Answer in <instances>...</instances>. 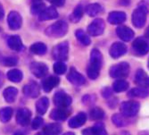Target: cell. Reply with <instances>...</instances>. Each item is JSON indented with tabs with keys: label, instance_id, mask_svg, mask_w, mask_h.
Wrapping results in <instances>:
<instances>
[{
	"label": "cell",
	"instance_id": "4dcf8cb0",
	"mask_svg": "<svg viewBox=\"0 0 149 135\" xmlns=\"http://www.w3.org/2000/svg\"><path fill=\"white\" fill-rule=\"evenodd\" d=\"M6 76H7V79L9 80H11L12 83H20L23 78V74H22V71H20L18 69L10 70L7 73Z\"/></svg>",
	"mask_w": 149,
	"mask_h": 135
},
{
	"label": "cell",
	"instance_id": "9c48e42d",
	"mask_svg": "<svg viewBox=\"0 0 149 135\" xmlns=\"http://www.w3.org/2000/svg\"><path fill=\"white\" fill-rule=\"evenodd\" d=\"M104 22L102 19H96L94 20L88 27V32L89 35L93 37H97L104 33Z\"/></svg>",
	"mask_w": 149,
	"mask_h": 135
},
{
	"label": "cell",
	"instance_id": "4fadbf2b",
	"mask_svg": "<svg viewBox=\"0 0 149 135\" xmlns=\"http://www.w3.org/2000/svg\"><path fill=\"white\" fill-rule=\"evenodd\" d=\"M127 51H128V48L125 44L121 42H115L111 46L109 53L113 58L117 59L121 56H123L124 54H126Z\"/></svg>",
	"mask_w": 149,
	"mask_h": 135
},
{
	"label": "cell",
	"instance_id": "4316f807",
	"mask_svg": "<svg viewBox=\"0 0 149 135\" xmlns=\"http://www.w3.org/2000/svg\"><path fill=\"white\" fill-rule=\"evenodd\" d=\"M128 95L130 98H146L149 95V91L146 90V88H134L130 90Z\"/></svg>",
	"mask_w": 149,
	"mask_h": 135
},
{
	"label": "cell",
	"instance_id": "2e32d148",
	"mask_svg": "<svg viewBox=\"0 0 149 135\" xmlns=\"http://www.w3.org/2000/svg\"><path fill=\"white\" fill-rule=\"evenodd\" d=\"M116 33L118 37L123 40V41H130L134 37V31L127 26H120L116 29Z\"/></svg>",
	"mask_w": 149,
	"mask_h": 135
},
{
	"label": "cell",
	"instance_id": "52a82bcc",
	"mask_svg": "<svg viewBox=\"0 0 149 135\" xmlns=\"http://www.w3.org/2000/svg\"><path fill=\"white\" fill-rule=\"evenodd\" d=\"M132 49L138 56H145L149 52V41L146 38H137L132 43Z\"/></svg>",
	"mask_w": 149,
	"mask_h": 135
},
{
	"label": "cell",
	"instance_id": "7402d4cb",
	"mask_svg": "<svg viewBox=\"0 0 149 135\" xmlns=\"http://www.w3.org/2000/svg\"><path fill=\"white\" fill-rule=\"evenodd\" d=\"M135 83L143 88H149V76L144 70L139 69L135 75Z\"/></svg>",
	"mask_w": 149,
	"mask_h": 135
},
{
	"label": "cell",
	"instance_id": "30bf717a",
	"mask_svg": "<svg viewBox=\"0 0 149 135\" xmlns=\"http://www.w3.org/2000/svg\"><path fill=\"white\" fill-rule=\"evenodd\" d=\"M7 22L11 30H19L22 24V18L19 13L12 11L7 16Z\"/></svg>",
	"mask_w": 149,
	"mask_h": 135
},
{
	"label": "cell",
	"instance_id": "5b68a950",
	"mask_svg": "<svg viewBox=\"0 0 149 135\" xmlns=\"http://www.w3.org/2000/svg\"><path fill=\"white\" fill-rule=\"evenodd\" d=\"M110 76L112 78H125L130 73V64L126 62H121L113 65L110 68Z\"/></svg>",
	"mask_w": 149,
	"mask_h": 135
},
{
	"label": "cell",
	"instance_id": "9a60e30c",
	"mask_svg": "<svg viewBox=\"0 0 149 135\" xmlns=\"http://www.w3.org/2000/svg\"><path fill=\"white\" fill-rule=\"evenodd\" d=\"M23 93L24 95L29 98H37L39 95V86L36 82L31 80L30 83L24 85L23 87Z\"/></svg>",
	"mask_w": 149,
	"mask_h": 135
},
{
	"label": "cell",
	"instance_id": "ee69618b",
	"mask_svg": "<svg viewBox=\"0 0 149 135\" xmlns=\"http://www.w3.org/2000/svg\"><path fill=\"white\" fill-rule=\"evenodd\" d=\"M4 16H5V11H4L2 4L0 3V20H2L4 18Z\"/></svg>",
	"mask_w": 149,
	"mask_h": 135
},
{
	"label": "cell",
	"instance_id": "d6a6232c",
	"mask_svg": "<svg viewBox=\"0 0 149 135\" xmlns=\"http://www.w3.org/2000/svg\"><path fill=\"white\" fill-rule=\"evenodd\" d=\"M62 132V125L59 124H49L46 125L43 129V133L45 134H59Z\"/></svg>",
	"mask_w": 149,
	"mask_h": 135
},
{
	"label": "cell",
	"instance_id": "ab89813d",
	"mask_svg": "<svg viewBox=\"0 0 149 135\" xmlns=\"http://www.w3.org/2000/svg\"><path fill=\"white\" fill-rule=\"evenodd\" d=\"M1 63L5 66H13L18 64V58L15 57H6L1 60Z\"/></svg>",
	"mask_w": 149,
	"mask_h": 135
},
{
	"label": "cell",
	"instance_id": "7dc6e473",
	"mask_svg": "<svg viewBox=\"0 0 149 135\" xmlns=\"http://www.w3.org/2000/svg\"><path fill=\"white\" fill-rule=\"evenodd\" d=\"M38 1H42V0H31V3H35V2H38Z\"/></svg>",
	"mask_w": 149,
	"mask_h": 135
},
{
	"label": "cell",
	"instance_id": "b9f144b4",
	"mask_svg": "<svg viewBox=\"0 0 149 135\" xmlns=\"http://www.w3.org/2000/svg\"><path fill=\"white\" fill-rule=\"evenodd\" d=\"M112 94H113V91L110 88H104L103 90H102V95L104 99H108V98H110L112 96Z\"/></svg>",
	"mask_w": 149,
	"mask_h": 135
},
{
	"label": "cell",
	"instance_id": "74e56055",
	"mask_svg": "<svg viewBox=\"0 0 149 135\" xmlns=\"http://www.w3.org/2000/svg\"><path fill=\"white\" fill-rule=\"evenodd\" d=\"M53 68H54V72H55L56 74L61 75V74L65 73V72L67 70V66L63 63V61H57L56 63L54 64Z\"/></svg>",
	"mask_w": 149,
	"mask_h": 135
},
{
	"label": "cell",
	"instance_id": "d590c367",
	"mask_svg": "<svg viewBox=\"0 0 149 135\" xmlns=\"http://www.w3.org/2000/svg\"><path fill=\"white\" fill-rule=\"evenodd\" d=\"M13 115V109L11 107H4L0 109V121L2 123H7Z\"/></svg>",
	"mask_w": 149,
	"mask_h": 135
},
{
	"label": "cell",
	"instance_id": "7a4b0ae2",
	"mask_svg": "<svg viewBox=\"0 0 149 135\" xmlns=\"http://www.w3.org/2000/svg\"><path fill=\"white\" fill-rule=\"evenodd\" d=\"M68 31V24L65 21L60 20L48 26L45 33L51 38H62Z\"/></svg>",
	"mask_w": 149,
	"mask_h": 135
},
{
	"label": "cell",
	"instance_id": "8992f818",
	"mask_svg": "<svg viewBox=\"0 0 149 135\" xmlns=\"http://www.w3.org/2000/svg\"><path fill=\"white\" fill-rule=\"evenodd\" d=\"M68 55H69V43L67 41L58 44L56 47L54 48L52 52V56L54 59H56L57 61L67 60Z\"/></svg>",
	"mask_w": 149,
	"mask_h": 135
},
{
	"label": "cell",
	"instance_id": "44dd1931",
	"mask_svg": "<svg viewBox=\"0 0 149 135\" xmlns=\"http://www.w3.org/2000/svg\"><path fill=\"white\" fill-rule=\"evenodd\" d=\"M60 83V79L56 76H49L42 80V89L45 92H50Z\"/></svg>",
	"mask_w": 149,
	"mask_h": 135
},
{
	"label": "cell",
	"instance_id": "7bdbcfd3",
	"mask_svg": "<svg viewBox=\"0 0 149 135\" xmlns=\"http://www.w3.org/2000/svg\"><path fill=\"white\" fill-rule=\"evenodd\" d=\"M47 1H48L50 4H52L53 6H63L65 3V0H47Z\"/></svg>",
	"mask_w": 149,
	"mask_h": 135
},
{
	"label": "cell",
	"instance_id": "836d02e7",
	"mask_svg": "<svg viewBox=\"0 0 149 135\" xmlns=\"http://www.w3.org/2000/svg\"><path fill=\"white\" fill-rule=\"evenodd\" d=\"M126 118H128V117L124 116L123 114H115L112 116V121L116 126L123 127V126L128 125V122H127Z\"/></svg>",
	"mask_w": 149,
	"mask_h": 135
},
{
	"label": "cell",
	"instance_id": "e575fe53",
	"mask_svg": "<svg viewBox=\"0 0 149 135\" xmlns=\"http://www.w3.org/2000/svg\"><path fill=\"white\" fill-rule=\"evenodd\" d=\"M84 13V9L81 6H78L72 12V13L70 15V20L72 22H78L79 20L82 18Z\"/></svg>",
	"mask_w": 149,
	"mask_h": 135
},
{
	"label": "cell",
	"instance_id": "277c9868",
	"mask_svg": "<svg viewBox=\"0 0 149 135\" xmlns=\"http://www.w3.org/2000/svg\"><path fill=\"white\" fill-rule=\"evenodd\" d=\"M140 108V104L137 101L129 100L120 104V114H123L126 117H133L137 115Z\"/></svg>",
	"mask_w": 149,
	"mask_h": 135
},
{
	"label": "cell",
	"instance_id": "d4e9b609",
	"mask_svg": "<svg viewBox=\"0 0 149 135\" xmlns=\"http://www.w3.org/2000/svg\"><path fill=\"white\" fill-rule=\"evenodd\" d=\"M49 106V99L47 97H42L36 102L37 112L40 115H45Z\"/></svg>",
	"mask_w": 149,
	"mask_h": 135
},
{
	"label": "cell",
	"instance_id": "cb8c5ba5",
	"mask_svg": "<svg viewBox=\"0 0 149 135\" xmlns=\"http://www.w3.org/2000/svg\"><path fill=\"white\" fill-rule=\"evenodd\" d=\"M18 94V90L15 87H8L6 88L4 92H3V96L5 100L7 103H13L15 101V99L17 97Z\"/></svg>",
	"mask_w": 149,
	"mask_h": 135
},
{
	"label": "cell",
	"instance_id": "ac0fdd59",
	"mask_svg": "<svg viewBox=\"0 0 149 135\" xmlns=\"http://www.w3.org/2000/svg\"><path fill=\"white\" fill-rule=\"evenodd\" d=\"M70 115V110L67 107H57L53 109L50 113V118L55 121H63Z\"/></svg>",
	"mask_w": 149,
	"mask_h": 135
},
{
	"label": "cell",
	"instance_id": "ba28073f",
	"mask_svg": "<svg viewBox=\"0 0 149 135\" xmlns=\"http://www.w3.org/2000/svg\"><path fill=\"white\" fill-rule=\"evenodd\" d=\"M72 102L71 96L64 91H57L54 95V104L57 107H68Z\"/></svg>",
	"mask_w": 149,
	"mask_h": 135
},
{
	"label": "cell",
	"instance_id": "1f68e13d",
	"mask_svg": "<svg viewBox=\"0 0 149 135\" xmlns=\"http://www.w3.org/2000/svg\"><path fill=\"white\" fill-rule=\"evenodd\" d=\"M75 36L76 38L79 40V42L83 46H88L91 42L90 38L83 30H77L75 32Z\"/></svg>",
	"mask_w": 149,
	"mask_h": 135
},
{
	"label": "cell",
	"instance_id": "7c38bea8",
	"mask_svg": "<svg viewBox=\"0 0 149 135\" xmlns=\"http://www.w3.org/2000/svg\"><path fill=\"white\" fill-rule=\"evenodd\" d=\"M67 80L75 86H81L86 83L85 77L79 72H77L76 69L73 68V67H72L68 75H67Z\"/></svg>",
	"mask_w": 149,
	"mask_h": 135
},
{
	"label": "cell",
	"instance_id": "8fae6325",
	"mask_svg": "<svg viewBox=\"0 0 149 135\" xmlns=\"http://www.w3.org/2000/svg\"><path fill=\"white\" fill-rule=\"evenodd\" d=\"M31 112L28 108L22 107V108L18 109L16 114V122L18 125L21 126H27L31 122Z\"/></svg>",
	"mask_w": 149,
	"mask_h": 135
},
{
	"label": "cell",
	"instance_id": "60d3db41",
	"mask_svg": "<svg viewBox=\"0 0 149 135\" xmlns=\"http://www.w3.org/2000/svg\"><path fill=\"white\" fill-rule=\"evenodd\" d=\"M44 125V120L41 117H36L31 123V127L33 130H38L39 128H41L42 125Z\"/></svg>",
	"mask_w": 149,
	"mask_h": 135
},
{
	"label": "cell",
	"instance_id": "5bb4252c",
	"mask_svg": "<svg viewBox=\"0 0 149 135\" xmlns=\"http://www.w3.org/2000/svg\"><path fill=\"white\" fill-rule=\"evenodd\" d=\"M30 69L34 76L37 78H42L44 77L48 71V68L46 64L44 63H39V62H33L31 66Z\"/></svg>",
	"mask_w": 149,
	"mask_h": 135
},
{
	"label": "cell",
	"instance_id": "8d00e7d4",
	"mask_svg": "<svg viewBox=\"0 0 149 135\" xmlns=\"http://www.w3.org/2000/svg\"><path fill=\"white\" fill-rule=\"evenodd\" d=\"M89 116L92 120L101 121L104 117V112L101 108H99V107H94V108L90 110Z\"/></svg>",
	"mask_w": 149,
	"mask_h": 135
},
{
	"label": "cell",
	"instance_id": "f6af8a7d",
	"mask_svg": "<svg viewBox=\"0 0 149 135\" xmlns=\"http://www.w3.org/2000/svg\"><path fill=\"white\" fill-rule=\"evenodd\" d=\"M3 83H4V76H3V73L0 72V88L2 87Z\"/></svg>",
	"mask_w": 149,
	"mask_h": 135
},
{
	"label": "cell",
	"instance_id": "6da1fadb",
	"mask_svg": "<svg viewBox=\"0 0 149 135\" xmlns=\"http://www.w3.org/2000/svg\"><path fill=\"white\" fill-rule=\"evenodd\" d=\"M102 64H103L102 53L97 48L92 49L90 53L89 64L88 66V70H87L88 78H90L91 80H97V77L99 76Z\"/></svg>",
	"mask_w": 149,
	"mask_h": 135
},
{
	"label": "cell",
	"instance_id": "ffe728a7",
	"mask_svg": "<svg viewBox=\"0 0 149 135\" xmlns=\"http://www.w3.org/2000/svg\"><path fill=\"white\" fill-rule=\"evenodd\" d=\"M86 121H87V115L83 112H80L70 119L68 125H69V127H71L72 129H76V128L81 127L83 125H85Z\"/></svg>",
	"mask_w": 149,
	"mask_h": 135
},
{
	"label": "cell",
	"instance_id": "f35d334b",
	"mask_svg": "<svg viewBox=\"0 0 149 135\" xmlns=\"http://www.w3.org/2000/svg\"><path fill=\"white\" fill-rule=\"evenodd\" d=\"M45 5L42 1H38L35 3H31V12L32 15H39L44 9H45Z\"/></svg>",
	"mask_w": 149,
	"mask_h": 135
},
{
	"label": "cell",
	"instance_id": "3957f363",
	"mask_svg": "<svg viewBox=\"0 0 149 135\" xmlns=\"http://www.w3.org/2000/svg\"><path fill=\"white\" fill-rule=\"evenodd\" d=\"M147 7L146 6H139L133 11L132 13V23L136 28H142L146 24V16H147Z\"/></svg>",
	"mask_w": 149,
	"mask_h": 135
},
{
	"label": "cell",
	"instance_id": "83f0119b",
	"mask_svg": "<svg viewBox=\"0 0 149 135\" xmlns=\"http://www.w3.org/2000/svg\"><path fill=\"white\" fill-rule=\"evenodd\" d=\"M30 50H31V52L32 54H35V55L42 56V55H45V54L47 53V48L42 42H37V43H34V44H32L31 46Z\"/></svg>",
	"mask_w": 149,
	"mask_h": 135
},
{
	"label": "cell",
	"instance_id": "d6986e66",
	"mask_svg": "<svg viewBox=\"0 0 149 135\" xmlns=\"http://www.w3.org/2000/svg\"><path fill=\"white\" fill-rule=\"evenodd\" d=\"M57 17H58V13H57L56 9L53 6L46 7L38 15V19L41 22L48 21V20H54V19H56Z\"/></svg>",
	"mask_w": 149,
	"mask_h": 135
},
{
	"label": "cell",
	"instance_id": "e0dca14e",
	"mask_svg": "<svg viewBox=\"0 0 149 135\" xmlns=\"http://www.w3.org/2000/svg\"><path fill=\"white\" fill-rule=\"evenodd\" d=\"M127 19V15L124 12H119V11H114L109 13L108 15L107 21L111 24H121L123 23Z\"/></svg>",
	"mask_w": 149,
	"mask_h": 135
},
{
	"label": "cell",
	"instance_id": "f1b7e54d",
	"mask_svg": "<svg viewBox=\"0 0 149 135\" xmlns=\"http://www.w3.org/2000/svg\"><path fill=\"white\" fill-rule=\"evenodd\" d=\"M82 133L83 134H106V131L104 129V126L103 124L99 123V124H97L95 126L93 127H90L87 130H84L82 131Z\"/></svg>",
	"mask_w": 149,
	"mask_h": 135
},
{
	"label": "cell",
	"instance_id": "603a6c76",
	"mask_svg": "<svg viewBox=\"0 0 149 135\" xmlns=\"http://www.w3.org/2000/svg\"><path fill=\"white\" fill-rule=\"evenodd\" d=\"M7 45L8 47L17 52H20L23 49V45L22 42V39L19 36L17 35H13L7 38Z\"/></svg>",
	"mask_w": 149,
	"mask_h": 135
},
{
	"label": "cell",
	"instance_id": "c3c4849f",
	"mask_svg": "<svg viewBox=\"0 0 149 135\" xmlns=\"http://www.w3.org/2000/svg\"><path fill=\"white\" fill-rule=\"evenodd\" d=\"M147 67H148V69H149V58H148V61H147Z\"/></svg>",
	"mask_w": 149,
	"mask_h": 135
},
{
	"label": "cell",
	"instance_id": "f546056e",
	"mask_svg": "<svg viewBox=\"0 0 149 135\" xmlns=\"http://www.w3.org/2000/svg\"><path fill=\"white\" fill-rule=\"evenodd\" d=\"M129 88V83L123 79H119L113 83V90L114 92L120 93L123 91H126Z\"/></svg>",
	"mask_w": 149,
	"mask_h": 135
},
{
	"label": "cell",
	"instance_id": "484cf974",
	"mask_svg": "<svg viewBox=\"0 0 149 135\" xmlns=\"http://www.w3.org/2000/svg\"><path fill=\"white\" fill-rule=\"evenodd\" d=\"M101 12H103V7L101 6V5L97 3L88 5L85 8V13L88 16H91V17L97 15Z\"/></svg>",
	"mask_w": 149,
	"mask_h": 135
},
{
	"label": "cell",
	"instance_id": "bcb514c9",
	"mask_svg": "<svg viewBox=\"0 0 149 135\" xmlns=\"http://www.w3.org/2000/svg\"><path fill=\"white\" fill-rule=\"evenodd\" d=\"M145 35H146V37L147 38H149V27H148V28L146 30V31H145Z\"/></svg>",
	"mask_w": 149,
	"mask_h": 135
}]
</instances>
